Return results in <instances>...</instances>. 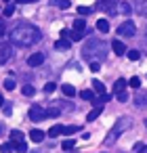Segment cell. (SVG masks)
<instances>
[{
    "instance_id": "cell-1",
    "label": "cell",
    "mask_w": 147,
    "mask_h": 153,
    "mask_svg": "<svg viewBox=\"0 0 147 153\" xmlns=\"http://www.w3.org/2000/svg\"><path fill=\"white\" fill-rule=\"evenodd\" d=\"M9 40H11V44L25 48V46H32V44L40 42L42 40V32L38 27H34V25H19V27H15L9 34Z\"/></svg>"
},
{
    "instance_id": "cell-2",
    "label": "cell",
    "mask_w": 147,
    "mask_h": 153,
    "mask_svg": "<svg viewBox=\"0 0 147 153\" xmlns=\"http://www.w3.org/2000/svg\"><path fill=\"white\" fill-rule=\"evenodd\" d=\"M82 57L84 59H95V61H103L107 57V42H101L99 38H90L84 42L82 46Z\"/></svg>"
},
{
    "instance_id": "cell-3",
    "label": "cell",
    "mask_w": 147,
    "mask_h": 153,
    "mask_svg": "<svg viewBox=\"0 0 147 153\" xmlns=\"http://www.w3.org/2000/svg\"><path fill=\"white\" fill-rule=\"evenodd\" d=\"M130 124H132V120H130L128 115L120 117V120L113 124V128L107 132V136H105V140H103V143H105L107 147H111V145H113V143H116V140H118V138H120V136H122V134L130 128Z\"/></svg>"
},
{
    "instance_id": "cell-4",
    "label": "cell",
    "mask_w": 147,
    "mask_h": 153,
    "mask_svg": "<svg viewBox=\"0 0 147 153\" xmlns=\"http://www.w3.org/2000/svg\"><path fill=\"white\" fill-rule=\"evenodd\" d=\"M46 117H49V111L44 107H40V105H32L30 107V120L32 122H42Z\"/></svg>"
},
{
    "instance_id": "cell-5",
    "label": "cell",
    "mask_w": 147,
    "mask_h": 153,
    "mask_svg": "<svg viewBox=\"0 0 147 153\" xmlns=\"http://www.w3.org/2000/svg\"><path fill=\"white\" fill-rule=\"evenodd\" d=\"M134 32H137V25L132 21H124L122 25H118V36H122V38H130V36H134Z\"/></svg>"
},
{
    "instance_id": "cell-6",
    "label": "cell",
    "mask_w": 147,
    "mask_h": 153,
    "mask_svg": "<svg viewBox=\"0 0 147 153\" xmlns=\"http://www.w3.org/2000/svg\"><path fill=\"white\" fill-rule=\"evenodd\" d=\"M13 57V44L11 42H0V65H4Z\"/></svg>"
},
{
    "instance_id": "cell-7",
    "label": "cell",
    "mask_w": 147,
    "mask_h": 153,
    "mask_svg": "<svg viewBox=\"0 0 147 153\" xmlns=\"http://www.w3.org/2000/svg\"><path fill=\"white\" fill-rule=\"evenodd\" d=\"M101 9L107 15H116L118 13V0H101Z\"/></svg>"
},
{
    "instance_id": "cell-8",
    "label": "cell",
    "mask_w": 147,
    "mask_h": 153,
    "mask_svg": "<svg viewBox=\"0 0 147 153\" xmlns=\"http://www.w3.org/2000/svg\"><path fill=\"white\" fill-rule=\"evenodd\" d=\"M44 63V55L42 53H34L30 59H28V65L30 67H38V65H42Z\"/></svg>"
},
{
    "instance_id": "cell-9",
    "label": "cell",
    "mask_w": 147,
    "mask_h": 153,
    "mask_svg": "<svg viewBox=\"0 0 147 153\" xmlns=\"http://www.w3.org/2000/svg\"><path fill=\"white\" fill-rule=\"evenodd\" d=\"M134 105L137 107H147V92H137L134 94Z\"/></svg>"
},
{
    "instance_id": "cell-10",
    "label": "cell",
    "mask_w": 147,
    "mask_h": 153,
    "mask_svg": "<svg viewBox=\"0 0 147 153\" xmlns=\"http://www.w3.org/2000/svg\"><path fill=\"white\" fill-rule=\"evenodd\" d=\"M82 130V126H61V134H65V136H69V134H76V132H80Z\"/></svg>"
},
{
    "instance_id": "cell-11",
    "label": "cell",
    "mask_w": 147,
    "mask_h": 153,
    "mask_svg": "<svg viewBox=\"0 0 147 153\" xmlns=\"http://www.w3.org/2000/svg\"><path fill=\"white\" fill-rule=\"evenodd\" d=\"M111 48H113V53L116 55H126V46H124V42H111Z\"/></svg>"
},
{
    "instance_id": "cell-12",
    "label": "cell",
    "mask_w": 147,
    "mask_h": 153,
    "mask_svg": "<svg viewBox=\"0 0 147 153\" xmlns=\"http://www.w3.org/2000/svg\"><path fill=\"white\" fill-rule=\"evenodd\" d=\"M30 138H32L34 143H42V140H44V132L36 128V130H32V132H30Z\"/></svg>"
},
{
    "instance_id": "cell-13",
    "label": "cell",
    "mask_w": 147,
    "mask_h": 153,
    "mask_svg": "<svg viewBox=\"0 0 147 153\" xmlns=\"http://www.w3.org/2000/svg\"><path fill=\"white\" fill-rule=\"evenodd\" d=\"M97 32H99V34H107V32H109V23H107L105 19H99V21H97Z\"/></svg>"
},
{
    "instance_id": "cell-14",
    "label": "cell",
    "mask_w": 147,
    "mask_h": 153,
    "mask_svg": "<svg viewBox=\"0 0 147 153\" xmlns=\"http://www.w3.org/2000/svg\"><path fill=\"white\" fill-rule=\"evenodd\" d=\"M51 7H57V9H69V0H51Z\"/></svg>"
},
{
    "instance_id": "cell-15",
    "label": "cell",
    "mask_w": 147,
    "mask_h": 153,
    "mask_svg": "<svg viewBox=\"0 0 147 153\" xmlns=\"http://www.w3.org/2000/svg\"><path fill=\"white\" fill-rule=\"evenodd\" d=\"M126 80L124 78H120V80H116V84H113V92H120V90H126Z\"/></svg>"
},
{
    "instance_id": "cell-16",
    "label": "cell",
    "mask_w": 147,
    "mask_h": 153,
    "mask_svg": "<svg viewBox=\"0 0 147 153\" xmlns=\"http://www.w3.org/2000/svg\"><path fill=\"white\" fill-rule=\"evenodd\" d=\"M61 92H63L65 97H74V94H76V88H74L72 84H63V86H61Z\"/></svg>"
},
{
    "instance_id": "cell-17",
    "label": "cell",
    "mask_w": 147,
    "mask_h": 153,
    "mask_svg": "<svg viewBox=\"0 0 147 153\" xmlns=\"http://www.w3.org/2000/svg\"><path fill=\"white\" fill-rule=\"evenodd\" d=\"M101 111H103V107H95L93 111H88V115H86V120H88V122H93V120H97V117L101 115Z\"/></svg>"
},
{
    "instance_id": "cell-18",
    "label": "cell",
    "mask_w": 147,
    "mask_h": 153,
    "mask_svg": "<svg viewBox=\"0 0 147 153\" xmlns=\"http://www.w3.org/2000/svg\"><path fill=\"white\" fill-rule=\"evenodd\" d=\"M74 30H76V32H84V30H86V21H84V19H76V21H74Z\"/></svg>"
},
{
    "instance_id": "cell-19",
    "label": "cell",
    "mask_w": 147,
    "mask_h": 153,
    "mask_svg": "<svg viewBox=\"0 0 147 153\" xmlns=\"http://www.w3.org/2000/svg\"><path fill=\"white\" fill-rule=\"evenodd\" d=\"M11 145H13V149H17V151H28V145H25L23 140H11Z\"/></svg>"
},
{
    "instance_id": "cell-20",
    "label": "cell",
    "mask_w": 147,
    "mask_h": 153,
    "mask_svg": "<svg viewBox=\"0 0 147 153\" xmlns=\"http://www.w3.org/2000/svg\"><path fill=\"white\" fill-rule=\"evenodd\" d=\"M67 40H74V42H80L82 40V32H69V36H67Z\"/></svg>"
},
{
    "instance_id": "cell-21",
    "label": "cell",
    "mask_w": 147,
    "mask_h": 153,
    "mask_svg": "<svg viewBox=\"0 0 147 153\" xmlns=\"http://www.w3.org/2000/svg\"><path fill=\"white\" fill-rule=\"evenodd\" d=\"M69 44H72V42H65V38H63V40H59V42L55 44V48H57V51H67Z\"/></svg>"
},
{
    "instance_id": "cell-22",
    "label": "cell",
    "mask_w": 147,
    "mask_h": 153,
    "mask_svg": "<svg viewBox=\"0 0 147 153\" xmlns=\"http://www.w3.org/2000/svg\"><path fill=\"white\" fill-rule=\"evenodd\" d=\"M93 88H95L97 92H105V84H103L101 80H93Z\"/></svg>"
},
{
    "instance_id": "cell-23",
    "label": "cell",
    "mask_w": 147,
    "mask_h": 153,
    "mask_svg": "<svg viewBox=\"0 0 147 153\" xmlns=\"http://www.w3.org/2000/svg\"><path fill=\"white\" fill-rule=\"evenodd\" d=\"M21 92H23L25 97H34V92H36V90H34V86H32V84H25V86L21 88Z\"/></svg>"
},
{
    "instance_id": "cell-24",
    "label": "cell",
    "mask_w": 147,
    "mask_h": 153,
    "mask_svg": "<svg viewBox=\"0 0 147 153\" xmlns=\"http://www.w3.org/2000/svg\"><path fill=\"white\" fill-rule=\"evenodd\" d=\"M11 140H23V132L21 130H11Z\"/></svg>"
},
{
    "instance_id": "cell-25",
    "label": "cell",
    "mask_w": 147,
    "mask_h": 153,
    "mask_svg": "<svg viewBox=\"0 0 147 153\" xmlns=\"http://www.w3.org/2000/svg\"><path fill=\"white\" fill-rule=\"evenodd\" d=\"M120 11H122L124 15H130V13H132V7H130L128 2H122V4H120Z\"/></svg>"
},
{
    "instance_id": "cell-26",
    "label": "cell",
    "mask_w": 147,
    "mask_h": 153,
    "mask_svg": "<svg viewBox=\"0 0 147 153\" xmlns=\"http://www.w3.org/2000/svg\"><path fill=\"white\" fill-rule=\"evenodd\" d=\"M80 97H82L84 101H93V97H95V92H93V90H82V92H80Z\"/></svg>"
},
{
    "instance_id": "cell-27",
    "label": "cell",
    "mask_w": 147,
    "mask_h": 153,
    "mask_svg": "<svg viewBox=\"0 0 147 153\" xmlns=\"http://www.w3.org/2000/svg\"><path fill=\"white\" fill-rule=\"evenodd\" d=\"M116 97H118V101H120V103H126V101H128V92H126V90L116 92Z\"/></svg>"
},
{
    "instance_id": "cell-28",
    "label": "cell",
    "mask_w": 147,
    "mask_h": 153,
    "mask_svg": "<svg viewBox=\"0 0 147 153\" xmlns=\"http://www.w3.org/2000/svg\"><path fill=\"white\" fill-rule=\"evenodd\" d=\"M59 134H61V126H53V128L49 130V136H51V138H55V136H59Z\"/></svg>"
},
{
    "instance_id": "cell-29",
    "label": "cell",
    "mask_w": 147,
    "mask_h": 153,
    "mask_svg": "<svg viewBox=\"0 0 147 153\" xmlns=\"http://www.w3.org/2000/svg\"><path fill=\"white\" fill-rule=\"evenodd\" d=\"M126 55H128V59H132V61H137V59L141 57V53H139V51H126Z\"/></svg>"
},
{
    "instance_id": "cell-30",
    "label": "cell",
    "mask_w": 147,
    "mask_h": 153,
    "mask_svg": "<svg viewBox=\"0 0 147 153\" xmlns=\"http://www.w3.org/2000/svg\"><path fill=\"white\" fill-rule=\"evenodd\" d=\"M4 88H7V90H13V88H15V80H13V78H7V80H4Z\"/></svg>"
},
{
    "instance_id": "cell-31",
    "label": "cell",
    "mask_w": 147,
    "mask_h": 153,
    "mask_svg": "<svg viewBox=\"0 0 147 153\" xmlns=\"http://www.w3.org/2000/svg\"><path fill=\"white\" fill-rule=\"evenodd\" d=\"M61 149H63V151H67V149H74V140H72V138H67L65 143H61Z\"/></svg>"
},
{
    "instance_id": "cell-32",
    "label": "cell",
    "mask_w": 147,
    "mask_h": 153,
    "mask_svg": "<svg viewBox=\"0 0 147 153\" xmlns=\"http://www.w3.org/2000/svg\"><path fill=\"white\" fill-rule=\"evenodd\" d=\"M13 13H15V7H13V4L4 7V17H13Z\"/></svg>"
},
{
    "instance_id": "cell-33",
    "label": "cell",
    "mask_w": 147,
    "mask_h": 153,
    "mask_svg": "<svg viewBox=\"0 0 147 153\" xmlns=\"http://www.w3.org/2000/svg\"><path fill=\"white\" fill-rule=\"evenodd\" d=\"M55 88H57V84H55V82H49V84H44V92H49V94H51Z\"/></svg>"
},
{
    "instance_id": "cell-34",
    "label": "cell",
    "mask_w": 147,
    "mask_h": 153,
    "mask_svg": "<svg viewBox=\"0 0 147 153\" xmlns=\"http://www.w3.org/2000/svg\"><path fill=\"white\" fill-rule=\"evenodd\" d=\"M90 11H93V9H88V7H78V13H80V15H84V17H86V15H90Z\"/></svg>"
},
{
    "instance_id": "cell-35",
    "label": "cell",
    "mask_w": 147,
    "mask_h": 153,
    "mask_svg": "<svg viewBox=\"0 0 147 153\" xmlns=\"http://www.w3.org/2000/svg\"><path fill=\"white\" fill-rule=\"evenodd\" d=\"M99 69H101V63H99V61H93V63H90V71H93V74H97Z\"/></svg>"
},
{
    "instance_id": "cell-36",
    "label": "cell",
    "mask_w": 147,
    "mask_h": 153,
    "mask_svg": "<svg viewBox=\"0 0 147 153\" xmlns=\"http://www.w3.org/2000/svg\"><path fill=\"white\" fill-rule=\"evenodd\" d=\"M128 84H130L132 88H139V86H141V80H139V78H132V80H130Z\"/></svg>"
},
{
    "instance_id": "cell-37",
    "label": "cell",
    "mask_w": 147,
    "mask_h": 153,
    "mask_svg": "<svg viewBox=\"0 0 147 153\" xmlns=\"http://www.w3.org/2000/svg\"><path fill=\"white\" fill-rule=\"evenodd\" d=\"M46 111H49V115H53V117H57V115L61 113V111H59L57 107H53V109H46Z\"/></svg>"
},
{
    "instance_id": "cell-38",
    "label": "cell",
    "mask_w": 147,
    "mask_h": 153,
    "mask_svg": "<svg viewBox=\"0 0 147 153\" xmlns=\"http://www.w3.org/2000/svg\"><path fill=\"white\" fill-rule=\"evenodd\" d=\"M93 105H95V107H103V101L97 99V97H93Z\"/></svg>"
},
{
    "instance_id": "cell-39",
    "label": "cell",
    "mask_w": 147,
    "mask_h": 153,
    "mask_svg": "<svg viewBox=\"0 0 147 153\" xmlns=\"http://www.w3.org/2000/svg\"><path fill=\"white\" fill-rule=\"evenodd\" d=\"M13 149V145H9V143H4V145H0V151H11Z\"/></svg>"
},
{
    "instance_id": "cell-40",
    "label": "cell",
    "mask_w": 147,
    "mask_h": 153,
    "mask_svg": "<svg viewBox=\"0 0 147 153\" xmlns=\"http://www.w3.org/2000/svg\"><path fill=\"white\" fill-rule=\"evenodd\" d=\"M132 151H143V143H137V145H132Z\"/></svg>"
},
{
    "instance_id": "cell-41",
    "label": "cell",
    "mask_w": 147,
    "mask_h": 153,
    "mask_svg": "<svg viewBox=\"0 0 147 153\" xmlns=\"http://www.w3.org/2000/svg\"><path fill=\"white\" fill-rule=\"evenodd\" d=\"M30 2H38V0H17V4H30Z\"/></svg>"
},
{
    "instance_id": "cell-42",
    "label": "cell",
    "mask_w": 147,
    "mask_h": 153,
    "mask_svg": "<svg viewBox=\"0 0 147 153\" xmlns=\"http://www.w3.org/2000/svg\"><path fill=\"white\" fill-rule=\"evenodd\" d=\"M141 7H143V9H141V11H139V13H141V15H147V2H143V4H141Z\"/></svg>"
},
{
    "instance_id": "cell-43",
    "label": "cell",
    "mask_w": 147,
    "mask_h": 153,
    "mask_svg": "<svg viewBox=\"0 0 147 153\" xmlns=\"http://www.w3.org/2000/svg\"><path fill=\"white\" fill-rule=\"evenodd\" d=\"M4 34V23H0V36Z\"/></svg>"
},
{
    "instance_id": "cell-44",
    "label": "cell",
    "mask_w": 147,
    "mask_h": 153,
    "mask_svg": "<svg viewBox=\"0 0 147 153\" xmlns=\"http://www.w3.org/2000/svg\"><path fill=\"white\" fill-rule=\"evenodd\" d=\"M2 105H4V97H2V94H0V107H2Z\"/></svg>"
},
{
    "instance_id": "cell-45",
    "label": "cell",
    "mask_w": 147,
    "mask_h": 153,
    "mask_svg": "<svg viewBox=\"0 0 147 153\" xmlns=\"http://www.w3.org/2000/svg\"><path fill=\"white\" fill-rule=\"evenodd\" d=\"M143 151H147V145H143Z\"/></svg>"
},
{
    "instance_id": "cell-46",
    "label": "cell",
    "mask_w": 147,
    "mask_h": 153,
    "mask_svg": "<svg viewBox=\"0 0 147 153\" xmlns=\"http://www.w3.org/2000/svg\"><path fill=\"white\" fill-rule=\"evenodd\" d=\"M4 2H11V0H4Z\"/></svg>"
},
{
    "instance_id": "cell-47",
    "label": "cell",
    "mask_w": 147,
    "mask_h": 153,
    "mask_svg": "<svg viewBox=\"0 0 147 153\" xmlns=\"http://www.w3.org/2000/svg\"><path fill=\"white\" fill-rule=\"evenodd\" d=\"M0 132H2V126H0Z\"/></svg>"
},
{
    "instance_id": "cell-48",
    "label": "cell",
    "mask_w": 147,
    "mask_h": 153,
    "mask_svg": "<svg viewBox=\"0 0 147 153\" xmlns=\"http://www.w3.org/2000/svg\"><path fill=\"white\" fill-rule=\"evenodd\" d=\"M145 126H147V120H145Z\"/></svg>"
},
{
    "instance_id": "cell-49",
    "label": "cell",
    "mask_w": 147,
    "mask_h": 153,
    "mask_svg": "<svg viewBox=\"0 0 147 153\" xmlns=\"http://www.w3.org/2000/svg\"><path fill=\"white\" fill-rule=\"evenodd\" d=\"M145 36H147V34H145Z\"/></svg>"
}]
</instances>
